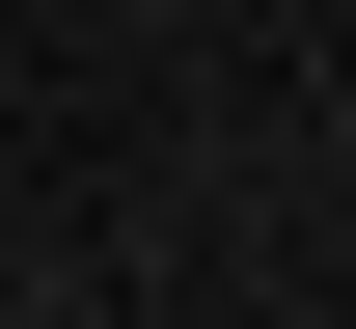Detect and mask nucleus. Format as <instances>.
<instances>
[{
	"mask_svg": "<svg viewBox=\"0 0 356 329\" xmlns=\"http://www.w3.org/2000/svg\"><path fill=\"white\" fill-rule=\"evenodd\" d=\"M329 138H356V83H329Z\"/></svg>",
	"mask_w": 356,
	"mask_h": 329,
	"instance_id": "nucleus-1",
	"label": "nucleus"
}]
</instances>
